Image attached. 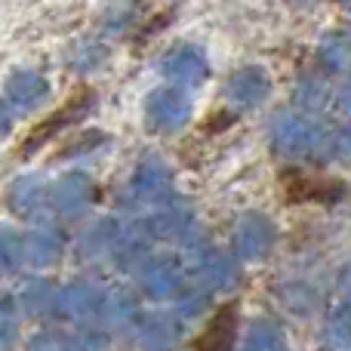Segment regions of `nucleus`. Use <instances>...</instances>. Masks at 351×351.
<instances>
[{
    "label": "nucleus",
    "mask_w": 351,
    "mask_h": 351,
    "mask_svg": "<svg viewBox=\"0 0 351 351\" xmlns=\"http://www.w3.org/2000/svg\"><path fill=\"white\" fill-rule=\"evenodd\" d=\"M90 102H93V90L90 86H77L74 90V96L68 99L62 108H56L53 114L47 117L43 123H37L34 130H31V136H28V142L22 145V154H31L37 145H43V142H49L53 136H59L62 130L68 127V123H74L80 114H84L86 108H90Z\"/></svg>",
    "instance_id": "f257e3e1"
},
{
    "label": "nucleus",
    "mask_w": 351,
    "mask_h": 351,
    "mask_svg": "<svg viewBox=\"0 0 351 351\" xmlns=\"http://www.w3.org/2000/svg\"><path fill=\"white\" fill-rule=\"evenodd\" d=\"M237 336V302H225L216 315L210 317L200 336L194 339V351H231Z\"/></svg>",
    "instance_id": "7ed1b4c3"
},
{
    "label": "nucleus",
    "mask_w": 351,
    "mask_h": 351,
    "mask_svg": "<svg viewBox=\"0 0 351 351\" xmlns=\"http://www.w3.org/2000/svg\"><path fill=\"white\" fill-rule=\"evenodd\" d=\"M342 197V185L330 179H317V176L290 170L284 173V200L287 204H333Z\"/></svg>",
    "instance_id": "f03ea898"
}]
</instances>
